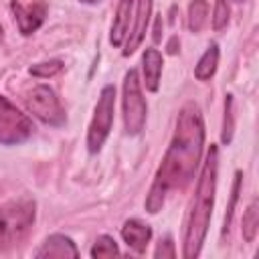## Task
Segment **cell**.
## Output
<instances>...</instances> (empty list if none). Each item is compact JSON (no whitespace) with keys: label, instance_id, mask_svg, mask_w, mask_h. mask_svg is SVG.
<instances>
[{"label":"cell","instance_id":"cell-18","mask_svg":"<svg viewBox=\"0 0 259 259\" xmlns=\"http://www.w3.org/2000/svg\"><path fill=\"white\" fill-rule=\"evenodd\" d=\"M63 61L61 59H51V61H42V63H36L28 69V73L32 77H38V79H49V77H55L57 73L63 71Z\"/></svg>","mask_w":259,"mask_h":259},{"label":"cell","instance_id":"cell-20","mask_svg":"<svg viewBox=\"0 0 259 259\" xmlns=\"http://www.w3.org/2000/svg\"><path fill=\"white\" fill-rule=\"evenodd\" d=\"M241 180H243V174L237 172L235 174V180H233V190H231V200H229V206H227V212H225V223H223V231L229 229L231 221H233V212H235V204L239 200V192H241Z\"/></svg>","mask_w":259,"mask_h":259},{"label":"cell","instance_id":"cell-23","mask_svg":"<svg viewBox=\"0 0 259 259\" xmlns=\"http://www.w3.org/2000/svg\"><path fill=\"white\" fill-rule=\"evenodd\" d=\"M160 26H162V18L156 20V30H154V40H156V42H160V38H162V34H160Z\"/></svg>","mask_w":259,"mask_h":259},{"label":"cell","instance_id":"cell-21","mask_svg":"<svg viewBox=\"0 0 259 259\" xmlns=\"http://www.w3.org/2000/svg\"><path fill=\"white\" fill-rule=\"evenodd\" d=\"M229 2L227 0H214V10H212V28L223 30L229 24Z\"/></svg>","mask_w":259,"mask_h":259},{"label":"cell","instance_id":"cell-24","mask_svg":"<svg viewBox=\"0 0 259 259\" xmlns=\"http://www.w3.org/2000/svg\"><path fill=\"white\" fill-rule=\"evenodd\" d=\"M170 53H176V38H172V42H170V49H168Z\"/></svg>","mask_w":259,"mask_h":259},{"label":"cell","instance_id":"cell-17","mask_svg":"<svg viewBox=\"0 0 259 259\" xmlns=\"http://www.w3.org/2000/svg\"><path fill=\"white\" fill-rule=\"evenodd\" d=\"M91 257H113V255H119V247L115 243L113 237L109 235H99L89 251Z\"/></svg>","mask_w":259,"mask_h":259},{"label":"cell","instance_id":"cell-22","mask_svg":"<svg viewBox=\"0 0 259 259\" xmlns=\"http://www.w3.org/2000/svg\"><path fill=\"white\" fill-rule=\"evenodd\" d=\"M154 257H176V251H174V243L170 237H164L160 241V245L156 247L154 251Z\"/></svg>","mask_w":259,"mask_h":259},{"label":"cell","instance_id":"cell-10","mask_svg":"<svg viewBox=\"0 0 259 259\" xmlns=\"http://www.w3.org/2000/svg\"><path fill=\"white\" fill-rule=\"evenodd\" d=\"M38 259H63V257H79V249L75 247L73 239L61 233L49 235L40 249L36 251Z\"/></svg>","mask_w":259,"mask_h":259},{"label":"cell","instance_id":"cell-6","mask_svg":"<svg viewBox=\"0 0 259 259\" xmlns=\"http://www.w3.org/2000/svg\"><path fill=\"white\" fill-rule=\"evenodd\" d=\"M32 121L4 95H0V144L16 146L32 136Z\"/></svg>","mask_w":259,"mask_h":259},{"label":"cell","instance_id":"cell-12","mask_svg":"<svg viewBox=\"0 0 259 259\" xmlns=\"http://www.w3.org/2000/svg\"><path fill=\"white\" fill-rule=\"evenodd\" d=\"M164 69V57L158 49L148 47L142 55V71H144V85L148 91H158L160 79Z\"/></svg>","mask_w":259,"mask_h":259},{"label":"cell","instance_id":"cell-19","mask_svg":"<svg viewBox=\"0 0 259 259\" xmlns=\"http://www.w3.org/2000/svg\"><path fill=\"white\" fill-rule=\"evenodd\" d=\"M233 132H235L233 95L229 93V95L225 97V119H223V134H221V140H223V144H231V140H233Z\"/></svg>","mask_w":259,"mask_h":259},{"label":"cell","instance_id":"cell-4","mask_svg":"<svg viewBox=\"0 0 259 259\" xmlns=\"http://www.w3.org/2000/svg\"><path fill=\"white\" fill-rule=\"evenodd\" d=\"M121 105H123V127L125 134L130 136H138L144 125H146V113H148V105L142 93V83L138 77L136 69H130L123 77V97H121Z\"/></svg>","mask_w":259,"mask_h":259},{"label":"cell","instance_id":"cell-16","mask_svg":"<svg viewBox=\"0 0 259 259\" xmlns=\"http://www.w3.org/2000/svg\"><path fill=\"white\" fill-rule=\"evenodd\" d=\"M208 16V2L206 0H192L188 6V28L190 32H200L206 24Z\"/></svg>","mask_w":259,"mask_h":259},{"label":"cell","instance_id":"cell-13","mask_svg":"<svg viewBox=\"0 0 259 259\" xmlns=\"http://www.w3.org/2000/svg\"><path fill=\"white\" fill-rule=\"evenodd\" d=\"M132 8H134V0H119V4H117V12H115V18H113V24H111V34H109V42L115 49L121 47L123 40L127 38Z\"/></svg>","mask_w":259,"mask_h":259},{"label":"cell","instance_id":"cell-7","mask_svg":"<svg viewBox=\"0 0 259 259\" xmlns=\"http://www.w3.org/2000/svg\"><path fill=\"white\" fill-rule=\"evenodd\" d=\"M26 107H28V111L34 117H38L47 125L61 127L67 121L65 109L61 107L59 97L55 95V91L49 85H36V87H32V91L26 97Z\"/></svg>","mask_w":259,"mask_h":259},{"label":"cell","instance_id":"cell-11","mask_svg":"<svg viewBox=\"0 0 259 259\" xmlns=\"http://www.w3.org/2000/svg\"><path fill=\"white\" fill-rule=\"evenodd\" d=\"M121 239L136 253H146V247L152 239V229L140 219H127L121 227Z\"/></svg>","mask_w":259,"mask_h":259},{"label":"cell","instance_id":"cell-8","mask_svg":"<svg viewBox=\"0 0 259 259\" xmlns=\"http://www.w3.org/2000/svg\"><path fill=\"white\" fill-rule=\"evenodd\" d=\"M10 10L14 12L16 24L20 34L30 36L32 32H36L47 16V4L45 2H32V4H20L16 0L10 2Z\"/></svg>","mask_w":259,"mask_h":259},{"label":"cell","instance_id":"cell-1","mask_svg":"<svg viewBox=\"0 0 259 259\" xmlns=\"http://www.w3.org/2000/svg\"><path fill=\"white\" fill-rule=\"evenodd\" d=\"M204 146V119L194 101L180 107L172 142L162 158L156 178L146 196V210L156 214L162 210L166 194L174 188H184L196 174Z\"/></svg>","mask_w":259,"mask_h":259},{"label":"cell","instance_id":"cell-26","mask_svg":"<svg viewBox=\"0 0 259 259\" xmlns=\"http://www.w3.org/2000/svg\"><path fill=\"white\" fill-rule=\"evenodd\" d=\"M0 36H2V26H0Z\"/></svg>","mask_w":259,"mask_h":259},{"label":"cell","instance_id":"cell-5","mask_svg":"<svg viewBox=\"0 0 259 259\" xmlns=\"http://www.w3.org/2000/svg\"><path fill=\"white\" fill-rule=\"evenodd\" d=\"M113 113H115V87L105 85L97 97L93 117L87 130V150L91 154H97L105 144L113 125Z\"/></svg>","mask_w":259,"mask_h":259},{"label":"cell","instance_id":"cell-14","mask_svg":"<svg viewBox=\"0 0 259 259\" xmlns=\"http://www.w3.org/2000/svg\"><path fill=\"white\" fill-rule=\"evenodd\" d=\"M219 45L212 42L208 45V49L202 53V57L198 59L196 67H194V77L198 81H208L214 73H217V67H219Z\"/></svg>","mask_w":259,"mask_h":259},{"label":"cell","instance_id":"cell-9","mask_svg":"<svg viewBox=\"0 0 259 259\" xmlns=\"http://www.w3.org/2000/svg\"><path fill=\"white\" fill-rule=\"evenodd\" d=\"M152 4H154V0H138L136 16H134V28H132V32L125 40V49H123L125 57H130L146 38V30H148L150 16H152Z\"/></svg>","mask_w":259,"mask_h":259},{"label":"cell","instance_id":"cell-3","mask_svg":"<svg viewBox=\"0 0 259 259\" xmlns=\"http://www.w3.org/2000/svg\"><path fill=\"white\" fill-rule=\"evenodd\" d=\"M34 217L36 204L30 198H18L0 204V253L22 243L34 223Z\"/></svg>","mask_w":259,"mask_h":259},{"label":"cell","instance_id":"cell-15","mask_svg":"<svg viewBox=\"0 0 259 259\" xmlns=\"http://www.w3.org/2000/svg\"><path fill=\"white\" fill-rule=\"evenodd\" d=\"M241 231H243V239L247 243H253L255 241L257 231H259V202H257V198H253L251 204L247 206V210L243 214V227H241Z\"/></svg>","mask_w":259,"mask_h":259},{"label":"cell","instance_id":"cell-2","mask_svg":"<svg viewBox=\"0 0 259 259\" xmlns=\"http://www.w3.org/2000/svg\"><path fill=\"white\" fill-rule=\"evenodd\" d=\"M217 174H219V148L210 146L198 184H196V194L194 202L186 221V231H184V259H194L200 255V249L204 245L210 217H212V206H214V192H217Z\"/></svg>","mask_w":259,"mask_h":259},{"label":"cell","instance_id":"cell-25","mask_svg":"<svg viewBox=\"0 0 259 259\" xmlns=\"http://www.w3.org/2000/svg\"><path fill=\"white\" fill-rule=\"evenodd\" d=\"M79 2H85V4H95V2H99V0H79Z\"/></svg>","mask_w":259,"mask_h":259},{"label":"cell","instance_id":"cell-27","mask_svg":"<svg viewBox=\"0 0 259 259\" xmlns=\"http://www.w3.org/2000/svg\"><path fill=\"white\" fill-rule=\"evenodd\" d=\"M237 2H243V0H237Z\"/></svg>","mask_w":259,"mask_h":259}]
</instances>
